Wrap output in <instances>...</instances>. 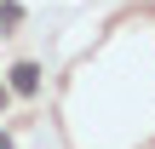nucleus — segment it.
<instances>
[{
  "label": "nucleus",
  "mask_w": 155,
  "mask_h": 149,
  "mask_svg": "<svg viewBox=\"0 0 155 149\" xmlns=\"http://www.w3.org/2000/svg\"><path fill=\"white\" fill-rule=\"evenodd\" d=\"M35 86H40V69H35V63H17V69H12V92H23V98H29Z\"/></svg>",
  "instance_id": "obj_1"
},
{
  "label": "nucleus",
  "mask_w": 155,
  "mask_h": 149,
  "mask_svg": "<svg viewBox=\"0 0 155 149\" xmlns=\"http://www.w3.org/2000/svg\"><path fill=\"white\" fill-rule=\"evenodd\" d=\"M17 17H23V11H17V6H12V0H6V6H0V29H12V23H17Z\"/></svg>",
  "instance_id": "obj_2"
},
{
  "label": "nucleus",
  "mask_w": 155,
  "mask_h": 149,
  "mask_svg": "<svg viewBox=\"0 0 155 149\" xmlns=\"http://www.w3.org/2000/svg\"><path fill=\"white\" fill-rule=\"evenodd\" d=\"M0 149H12V138H6V132H0Z\"/></svg>",
  "instance_id": "obj_3"
},
{
  "label": "nucleus",
  "mask_w": 155,
  "mask_h": 149,
  "mask_svg": "<svg viewBox=\"0 0 155 149\" xmlns=\"http://www.w3.org/2000/svg\"><path fill=\"white\" fill-rule=\"evenodd\" d=\"M0 103H6V86H0Z\"/></svg>",
  "instance_id": "obj_4"
}]
</instances>
